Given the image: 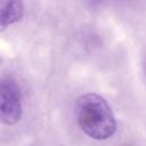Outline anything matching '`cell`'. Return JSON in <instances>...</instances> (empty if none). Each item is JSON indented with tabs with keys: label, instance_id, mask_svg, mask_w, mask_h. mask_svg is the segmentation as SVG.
Here are the masks:
<instances>
[{
	"label": "cell",
	"instance_id": "cell-1",
	"mask_svg": "<svg viewBox=\"0 0 146 146\" xmlns=\"http://www.w3.org/2000/svg\"><path fill=\"white\" fill-rule=\"evenodd\" d=\"M74 112L82 131L94 139H107L116 130V121L111 106L97 94L89 92L80 96Z\"/></svg>",
	"mask_w": 146,
	"mask_h": 146
},
{
	"label": "cell",
	"instance_id": "cell-2",
	"mask_svg": "<svg viewBox=\"0 0 146 146\" xmlns=\"http://www.w3.org/2000/svg\"><path fill=\"white\" fill-rule=\"evenodd\" d=\"M22 116V97L19 88L10 78L0 80V122L15 124Z\"/></svg>",
	"mask_w": 146,
	"mask_h": 146
},
{
	"label": "cell",
	"instance_id": "cell-3",
	"mask_svg": "<svg viewBox=\"0 0 146 146\" xmlns=\"http://www.w3.org/2000/svg\"><path fill=\"white\" fill-rule=\"evenodd\" d=\"M24 7L21 1H0V31L21 21Z\"/></svg>",
	"mask_w": 146,
	"mask_h": 146
}]
</instances>
